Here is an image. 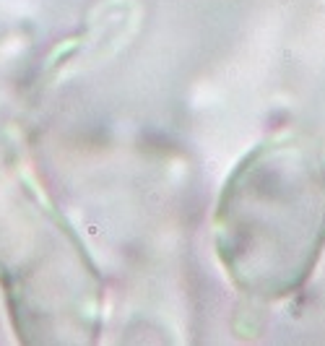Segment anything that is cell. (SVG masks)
<instances>
[{
	"mask_svg": "<svg viewBox=\"0 0 325 346\" xmlns=\"http://www.w3.org/2000/svg\"><path fill=\"white\" fill-rule=\"evenodd\" d=\"M323 242V156L299 141L257 146L216 211V247L232 281L252 297H284L307 278Z\"/></svg>",
	"mask_w": 325,
	"mask_h": 346,
	"instance_id": "cell-1",
	"label": "cell"
}]
</instances>
